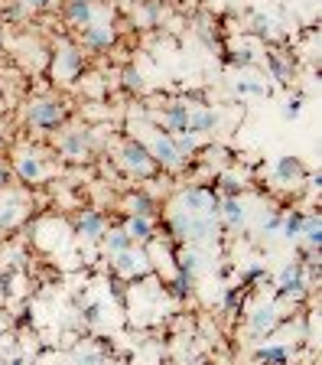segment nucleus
I'll use <instances>...</instances> for the list:
<instances>
[{
	"label": "nucleus",
	"instance_id": "nucleus-20",
	"mask_svg": "<svg viewBox=\"0 0 322 365\" xmlns=\"http://www.w3.org/2000/svg\"><path fill=\"white\" fill-rule=\"evenodd\" d=\"M39 173H43V170H39V163H36L33 157H23V160H20V176H23V179H36Z\"/></svg>",
	"mask_w": 322,
	"mask_h": 365
},
{
	"label": "nucleus",
	"instance_id": "nucleus-2",
	"mask_svg": "<svg viewBox=\"0 0 322 365\" xmlns=\"http://www.w3.org/2000/svg\"><path fill=\"white\" fill-rule=\"evenodd\" d=\"M124 163L128 167H134L137 173H150V167H153V160H150V153H147V147L144 144H128L124 147Z\"/></svg>",
	"mask_w": 322,
	"mask_h": 365
},
{
	"label": "nucleus",
	"instance_id": "nucleus-4",
	"mask_svg": "<svg viewBox=\"0 0 322 365\" xmlns=\"http://www.w3.org/2000/svg\"><path fill=\"white\" fill-rule=\"evenodd\" d=\"M153 160L166 163V167H173V163H179L176 140H173L170 134H166V137H156V144H153Z\"/></svg>",
	"mask_w": 322,
	"mask_h": 365
},
{
	"label": "nucleus",
	"instance_id": "nucleus-1",
	"mask_svg": "<svg viewBox=\"0 0 322 365\" xmlns=\"http://www.w3.org/2000/svg\"><path fill=\"white\" fill-rule=\"evenodd\" d=\"M62 104H56V102H39V104H33V111H30V121L33 124H39V128H59V121H62Z\"/></svg>",
	"mask_w": 322,
	"mask_h": 365
},
{
	"label": "nucleus",
	"instance_id": "nucleus-31",
	"mask_svg": "<svg viewBox=\"0 0 322 365\" xmlns=\"http://www.w3.org/2000/svg\"><path fill=\"white\" fill-rule=\"evenodd\" d=\"M7 179H10V170L0 163V186H7Z\"/></svg>",
	"mask_w": 322,
	"mask_h": 365
},
{
	"label": "nucleus",
	"instance_id": "nucleus-7",
	"mask_svg": "<svg viewBox=\"0 0 322 365\" xmlns=\"http://www.w3.org/2000/svg\"><path fill=\"white\" fill-rule=\"evenodd\" d=\"M166 128H170V134H189V108L186 104H176V108L166 111Z\"/></svg>",
	"mask_w": 322,
	"mask_h": 365
},
{
	"label": "nucleus",
	"instance_id": "nucleus-13",
	"mask_svg": "<svg viewBox=\"0 0 322 365\" xmlns=\"http://www.w3.org/2000/svg\"><path fill=\"white\" fill-rule=\"evenodd\" d=\"M104 232V219L98 213H88L85 219H82V235L85 238H98Z\"/></svg>",
	"mask_w": 322,
	"mask_h": 365
},
{
	"label": "nucleus",
	"instance_id": "nucleus-30",
	"mask_svg": "<svg viewBox=\"0 0 322 365\" xmlns=\"http://www.w3.org/2000/svg\"><path fill=\"white\" fill-rule=\"evenodd\" d=\"M98 313H101V306H98V304H92V306H88V320H98Z\"/></svg>",
	"mask_w": 322,
	"mask_h": 365
},
{
	"label": "nucleus",
	"instance_id": "nucleus-32",
	"mask_svg": "<svg viewBox=\"0 0 322 365\" xmlns=\"http://www.w3.org/2000/svg\"><path fill=\"white\" fill-rule=\"evenodd\" d=\"M10 365H26V362H23V359H13V362H10Z\"/></svg>",
	"mask_w": 322,
	"mask_h": 365
},
{
	"label": "nucleus",
	"instance_id": "nucleus-26",
	"mask_svg": "<svg viewBox=\"0 0 322 365\" xmlns=\"http://www.w3.org/2000/svg\"><path fill=\"white\" fill-rule=\"evenodd\" d=\"M124 78H128V88H140V85H144V82H140V76H137L134 68H130V72H124Z\"/></svg>",
	"mask_w": 322,
	"mask_h": 365
},
{
	"label": "nucleus",
	"instance_id": "nucleus-5",
	"mask_svg": "<svg viewBox=\"0 0 322 365\" xmlns=\"http://www.w3.org/2000/svg\"><path fill=\"white\" fill-rule=\"evenodd\" d=\"M218 124V114L215 111H189V128L192 134H205V131H212Z\"/></svg>",
	"mask_w": 322,
	"mask_h": 365
},
{
	"label": "nucleus",
	"instance_id": "nucleus-16",
	"mask_svg": "<svg viewBox=\"0 0 322 365\" xmlns=\"http://www.w3.org/2000/svg\"><path fill=\"white\" fill-rule=\"evenodd\" d=\"M297 173H303L299 160H293V157H280V160H277V176L280 179H293Z\"/></svg>",
	"mask_w": 322,
	"mask_h": 365
},
{
	"label": "nucleus",
	"instance_id": "nucleus-15",
	"mask_svg": "<svg viewBox=\"0 0 322 365\" xmlns=\"http://www.w3.org/2000/svg\"><path fill=\"white\" fill-rule=\"evenodd\" d=\"M128 238L130 241H144V238H150V222L140 219V215H134L128 225Z\"/></svg>",
	"mask_w": 322,
	"mask_h": 365
},
{
	"label": "nucleus",
	"instance_id": "nucleus-11",
	"mask_svg": "<svg viewBox=\"0 0 322 365\" xmlns=\"http://www.w3.org/2000/svg\"><path fill=\"white\" fill-rule=\"evenodd\" d=\"M118 271H124V274L144 271V255H134V251H120V255H118Z\"/></svg>",
	"mask_w": 322,
	"mask_h": 365
},
{
	"label": "nucleus",
	"instance_id": "nucleus-9",
	"mask_svg": "<svg viewBox=\"0 0 322 365\" xmlns=\"http://www.w3.org/2000/svg\"><path fill=\"white\" fill-rule=\"evenodd\" d=\"M85 147H88V134H85V131L62 137V150H66L68 157H85Z\"/></svg>",
	"mask_w": 322,
	"mask_h": 365
},
{
	"label": "nucleus",
	"instance_id": "nucleus-27",
	"mask_svg": "<svg viewBox=\"0 0 322 365\" xmlns=\"http://www.w3.org/2000/svg\"><path fill=\"white\" fill-rule=\"evenodd\" d=\"M23 4H30L33 10H49L52 4H56V0H23Z\"/></svg>",
	"mask_w": 322,
	"mask_h": 365
},
{
	"label": "nucleus",
	"instance_id": "nucleus-28",
	"mask_svg": "<svg viewBox=\"0 0 322 365\" xmlns=\"http://www.w3.org/2000/svg\"><path fill=\"white\" fill-rule=\"evenodd\" d=\"M182 268H186V271H195V268H199V255H186L182 258Z\"/></svg>",
	"mask_w": 322,
	"mask_h": 365
},
{
	"label": "nucleus",
	"instance_id": "nucleus-22",
	"mask_svg": "<svg viewBox=\"0 0 322 365\" xmlns=\"http://www.w3.org/2000/svg\"><path fill=\"white\" fill-rule=\"evenodd\" d=\"M231 62H235V66H251V62H254V56H251V49H241V52H235V56H231Z\"/></svg>",
	"mask_w": 322,
	"mask_h": 365
},
{
	"label": "nucleus",
	"instance_id": "nucleus-24",
	"mask_svg": "<svg viewBox=\"0 0 322 365\" xmlns=\"http://www.w3.org/2000/svg\"><path fill=\"white\" fill-rule=\"evenodd\" d=\"M299 104H303V98H299V95H297V98H290V102H287V118H297Z\"/></svg>",
	"mask_w": 322,
	"mask_h": 365
},
{
	"label": "nucleus",
	"instance_id": "nucleus-12",
	"mask_svg": "<svg viewBox=\"0 0 322 365\" xmlns=\"http://www.w3.org/2000/svg\"><path fill=\"white\" fill-rule=\"evenodd\" d=\"M299 235H303L313 248L319 245V241H322V225H319V219H316V215H306V219H303V229H299Z\"/></svg>",
	"mask_w": 322,
	"mask_h": 365
},
{
	"label": "nucleus",
	"instance_id": "nucleus-14",
	"mask_svg": "<svg viewBox=\"0 0 322 365\" xmlns=\"http://www.w3.org/2000/svg\"><path fill=\"white\" fill-rule=\"evenodd\" d=\"M257 359L267 362V365H287V349H283V346H267V349L257 352Z\"/></svg>",
	"mask_w": 322,
	"mask_h": 365
},
{
	"label": "nucleus",
	"instance_id": "nucleus-33",
	"mask_svg": "<svg viewBox=\"0 0 322 365\" xmlns=\"http://www.w3.org/2000/svg\"><path fill=\"white\" fill-rule=\"evenodd\" d=\"M287 365H290V362H287Z\"/></svg>",
	"mask_w": 322,
	"mask_h": 365
},
{
	"label": "nucleus",
	"instance_id": "nucleus-21",
	"mask_svg": "<svg viewBox=\"0 0 322 365\" xmlns=\"http://www.w3.org/2000/svg\"><path fill=\"white\" fill-rule=\"evenodd\" d=\"M299 229H303V215H287L283 219V235L287 238H297Z\"/></svg>",
	"mask_w": 322,
	"mask_h": 365
},
{
	"label": "nucleus",
	"instance_id": "nucleus-8",
	"mask_svg": "<svg viewBox=\"0 0 322 365\" xmlns=\"http://www.w3.org/2000/svg\"><path fill=\"white\" fill-rule=\"evenodd\" d=\"M273 323H277V310H273V306H261V310L251 316V333H254V336H264Z\"/></svg>",
	"mask_w": 322,
	"mask_h": 365
},
{
	"label": "nucleus",
	"instance_id": "nucleus-3",
	"mask_svg": "<svg viewBox=\"0 0 322 365\" xmlns=\"http://www.w3.org/2000/svg\"><path fill=\"white\" fill-rule=\"evenodd\" d=\"M306 280H303V268L299 264H287L283 274H280V290L283 294H303Z\"/></svg>",
	"mask_w": 322,
	"mask_h": 365
},
{
	"label": "nucleus",
	"instance_id": "nucleus-29",
	"mask_svg": "<svg viewBox=\"0 0 322 365\" xmlns=\"http://www.w3.org/2000/svg\"><path fill=\"white\" fill-rule=\"evenodd\" d=\"M254 26H257V33H271V20L257 17V20H254Z\"/></svg>",
	"mask_w": 322,
	"mask_h": 365
},
{
	"label": "nucleus",
	"instance_id": "nucleus-25",
	"mask_svg": "<svg viewBox=\"0 0 322 365\" xmlns=\"http://www.w3.org/2000/svg\"><path fill=\"white\" fill-rule=\"evenodd\" d=\"M271 66H273V76H277V78H287V66H283L280 59H273V56H271Z\"/></svg>",
	"mask_w": 322,
	"mask_h": 365
},
{
	"label": "nucleus",
	"instance_id": "nucleus-18",
	"mask_svg": "<svg viewBox=\"0 0 322 365\" xmlns=\"http://www.w3.org/2000/svg\"><path fill=\"white\" fill-rule=\"evenodd\" d=\"M225 219H228L231 225H241V222H244V209H241V203L228 199V203H225Z\"/></svg>",
	"mask_w": 322,
	"mask_h": 365
},
{
	"label": "nucleus",
	"instance_id": "nucleus-23",
	"mask_svg": "<svg viewBox=\"0 0 322 365\" xmlns=\"http://www.w3.org/2000/svg\"><path fill=\"white\" fill-rule=\"evenodd\" d=\"M237 92H241V95H261L264 88L254 85V82H237Z\"/></svg>",
	"mask_w": 322,
	"mask_h": 365
},
{
	"label": "nucleus",
	"instance_id": "nucleus-6",
	"mask_svg": "<svg viewBox=\"0 0 322 365\" xmlns=\"http://www.w3.org/2000/svg\"><path fill=\"white\" fill-rule=\"evenodd\" d=\"M111 40H114L111 26H98V23H88V26H85V46H92V49L111 46Z\"/></svg>",
	"mask_w": 322,
	"mask_h": 365
},
{
	"label": "nucleus",
	"instance_id": "nucleus-19",
	"mask_svg": "<svg viewBox=\"0 0 322 365\" xmlns=\"http://www.w3.org/2000/svg\"><path fill=\"white\" fill-rule=\"evenodd\" d=\"M130 209H134V215H140V219H147V215L153 213V203L147 199V196H134L130 199Z\"/></svg>",
	"mask_w": 322,
	"mask_h": 365
},
{
	"label": "nucleus",
	"instance_id": "nucleus-17",
	"mask_svg": "<svg viewBox=\"0 0 322 365\" xmlns=\"http://www.w3.org/2000/svg\"><path fill=\"white\" fill-rule=\"evenodd\" d=\"M108 248L114 251V255H120V251H130L128 232H114V235H108Z\"/></svg>",
	"mask_w": 322,
	"mask_h": 365
},
{
	"label": "nucleus",
	"instance_id": "nucleus-10",
	"mask_svg": "<svg viewBox=\"0 0 322 365\" xmlns=\"http://www.w3.org/2000/svg\"><path fill=\"white\" fill-rule=\"evenodd\" d=\"M68 20H75L78 26L92 23V4L88 0H68Z\"/></svg>",
	"mask_w": 322,
	"mask_h": 365
}]
</instances>
